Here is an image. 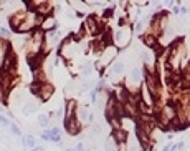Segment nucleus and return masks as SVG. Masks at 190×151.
Masks as SVG:
<instances>
[{"instance_id": "1", "label": "nucleus", "mask_w": 190, "mask_h": 151, "mask_svg": "<svg viewBox=\"0 0 190 151\" xmlns=\"http://www.w3.org/2000/svg\"><path fill=\"white\" fill-rule=\"evenodd\" d=\"M64 124H66V130H68V133L70 135H74L79 131V128H81V121L78 120V116L73 115V116H70V118H64Z\"/></svg>"}, {"instance_id": "12", "label": "nucleus", "mask_w": 190, "mask_h": 151, "mask_svg": "<svg viewBox=\"0 0 190 151\" xmlns=\"http://www.w3.org/2000/svg\"><path fill=\"white\" fill-rule=\"evenodd\" d=\"M35 110H36V105L35 103H32V101H26V103H25V108H23L25 115H30V113H33Z\"/></svg>"}, {"instance_id": "7", "label": "nucleus", "mask_w": 190, "mask_h": 151, "mask_svg": "<svg viewBox=\"0 0 190 151\" xmlns=\"http://www.w3.org/2000/svg\"><path fill=\"white\" fill-rule=\"evenodd\" d=\"M33 7H35V10L38 13H47L50 10V3H47V2H35Z\"/></svg>"}, {"instance_id": "6", "label": "nucleus", "mask_w": 190, "mask_h": 151, "mask_svg": "<svg viewBox=\"0 0 190 151\" xmlns=\"http://www.w3.org/2000/svg\"><path fill=\"white\" fill-rule=\"evenodd\" d=\"M55 27H56V20H55V17L48 15V17L45 18V22H43V30L47 32V30H53Z\"/></svg>"}, {"instance_id": "16", "label": "nucleus", "mask_w": 190, "mask_h": 151, "mask_svg": "<svg viewBox=\"0 0 190 151\" xmlns=\"http://www.w3.org/2000/svg\"><path fill=\"white\" fill-rule=\"evenodd\" d=\"M41 138H43V139H51V141H53V133H51V130H47V131H43Z\"/></svg>"}, {"instance_id": "8", "label": "nucleus", "mask_w": 190, "mask_h": 151, "mask_svg": "<svg viewBox=\"0 0 190 151\" xmlns=\"http://www.w3.org/2000/svg\"><path fill=\"white\" fill-rule=\"evenodd\" d=\"M112 138H114V139H116V141L121 145V143H124V141H126V131H124L123 128H121V130H116V131L112 133Z\"/></svg>"}, {"instance_id": "22", "label": "nucleus", "mask_w": 190, "mask_h": 151, "mask_svg": "<svg viewBox=\"0 0 190 151\" xmlns=\"http://www.w3.org/2000/svg\"><path fill=\"white\" fill-rule=\"evenodd\" d=\"M32 151H45V149H43V148H33Z\"/></svg>"}, {"instance_id": "20", "label": "nucleus", "mask_w": 190, "mask_h": 151, "mask_svg": "<svg viewBox=\"0 0 190 151\" xmlns=\"http://www.w3.org/2000/svg\"><path fill=\"white\" fill-rule=\"evenodd\" d=\"M2 35H3V37H5V35L9 37V35H10V32H9V30H7L5 27H2Z\"/></svg>"}, {"instance_id": "17", "label": "nucleus", "mask_w": 190, "mask_h": 151, "mask_svg": "<svg viewBox=\"0 0 190 151\" xmlns=\"http://www.w3.org/2000/svg\"><path fill=\"white\" fill-rule=\"evenodd\" d=\"M10 130H12V131H13V133H15V135H18V136H20V135H22L20 128H18V126H17V124H13V123H12V126H10Z\"/></svg>"}, {"instance_id": "19", "label": "nucleus", "mask_w": 190, "mask_h": 151, "mask_svg": "<svg viewBox=\"0 0 190 151\" xmlns=\"http://www.w3.org/2000/svg\"><path fill=\"white\" fill-rule=\"evenodd\" d=\"M2 124L3 126H12V123H10V120L7 116H2Z\"/></svg>"}, {"instance_id": "9", "label": "nucleus", "mask_w": 190, "mask_h": 151, "mask_svg": "<svg viewBox=\"0 0 190 151\" xmlns=\"http://www.w3.org/2000/svg\"><path fill=\"white\" fill-rule=\"evenodd\" d=\"M142 40L146 41L147 47L157 48V41H155V37H154V35H150V33H149V35H144V37H142Z\"/></svg>"}, {"instance_id": "11", "label": "nucleus", "mask_w": 190, "mask_h": 151, "mask_svg": "<svg viewBox=\"0 0 190 151\" xmlns=\"http://www.w3.org/2000/svg\"><path fill=\"white\" fill-rule=\"evenodd\" d=\"M123 68H124V63L123 62H117V63H114V65H112L111 73L112 75H121V73H123Z\"/></svg>"}, {"instance_id": "2", "label": "nucleus", "mask_w": 190, "mask_h": 151, "mask_svg": "<svg viewBox=\"0 0 190 151\" xmlns=\"http://www.w3.org/2000/svg\"><path fill=\"white\" fill-rule=\"evenodd\" d=\"M129 38H131V30L127 27H123L121 30H117L116 35H114V40H116V43L119 45V47H123V45H126Z\"/></svg>"}, {"instance_id": "13", "label": "nucleus", "mask_w": 190, "mask_h": 151, "mask_svg": "<svg viewBox=\"0 0 190 151\" xmlns=\"http://www.w3.org/2000/svg\"><path fill=\"white\" fill-rule=\"evenodd\" d=\"M23 143H25L26 148H32L33 149V146H35V138H33L32 135H26V136L23 138Z\"/></svg>"}, {"instance_id": "4", "label": "nucleus", "mask_w": 190, "mask_h": 151, "mask_svg": "<svg viewBox=\"0 0 190 151\" xmlns=\"http://www.w3.org/2000/svg\"><path fill=\"white\" fill-rule=\"evenodd\" d=\"M85 27L88 28L89 33H96L98 28H99V25H98V22H96V18H94V17H88V18H86V22H85Z\"/></svg>"}, {"instance_id": "5", "label": "nucleus", "mask_w": 190, "mask_h": 151, "mask_svg": "<svg viewBox=\"0 0 190 151\" xmlns=\"http://www.w3.org/2000/svg\"><path fill=\"white\" fill-rule=\"evenodd\" d=\"M104 56H102V60H101V65H106V63L109 62V60L112 58L114 55H116V48H112V47H109V48H106L104 50V53H102Z\"/></svg>"}, {"instance_id": "21", "label": "nucleus", "mask_w": 190, "mask_h": 151, "mask_svg": "<svg viewBox=\"0 0 190 151\" xmlns=\"http://www.w3.org/2000/svg\"><path fill=\"white\" fill-rule=\"evenodd\" d=\"M76 151H85V145H83V143H79V145L76 146Z\"/></svg>"}, {"instance_id": "15", "label": "nucleus", "mask_w": 190, "mask_h": 151, "mask_svg": "<svg viewBox=\"0 0 190 151\" xmlns=\"http://www.w3.org/2000/svg\"><path fill=\"white\" fill-rule=\"evenodd\" d=\"M48 120H50V118H48L47 115H40V116H38V124H40V126H47Z\"/></svg>"}, {"instance_id": "10", "label": "nucleus", "mask_w": 190, "mask_h": 151, "mask_svg": "<svg viewBox=\"0 0 190 151\" xmlns=\"http://www.w3.org/2000/svg\"><path fill=\"white\" fill-rule=\"evenodd\" d=\"M117 145H119V143H117L112 136L108 138V141H106V151H117Z\"/></svg>"}, {"instance_id": "14", "label": "nucleus", "mask_w": 190, "mask_h": 151, "mask_svg": "<svg viewBox=\"0 0 190 151\" xmlns=\"http://www.w3.org/2000/svg\"><path fill=\"white\" fill-rule=\"evenodd\" d=\"M139 78H140V70H139V68H134V70H132V73H131V80H132V83H134V85H137Z\"/></svg>"}, {"instance_id": "18", "label": "nucleus", "mask_w": 190, "mask_h": 151, "mask_svg": "<svg viewBox=\"0 0 190 151\" xmlns=\"http://www.w3.org/2000/svg\"><path fill=\"white\" fill-rule=\"evenodd\" d=\"M89 73H91V65L88 63V65H85V67H83V75H86V77H88Z\"/></svg>"}, {"instance_id": "3", "label": "nucleus", "mask_w": 190, "mask_h": 151, "mask_svg": "<svg viewBox=\"0 0 190 151\" xmlns=\"http://www.w3.org/2000/svg\"><path fill=\"white\" fill-rule=\"evenodd\" d=\"M38 96H41L43 100H48L51 95H53V86L50 83H40V86H38Z\"/></svg>"}]
</instances>
